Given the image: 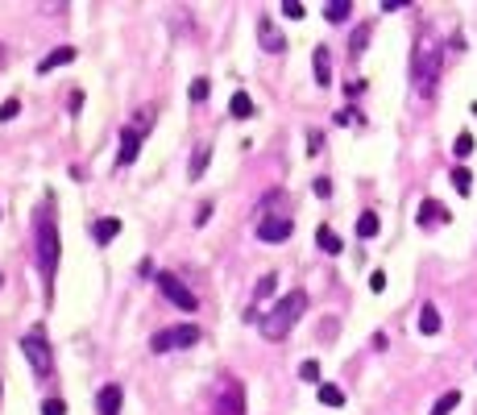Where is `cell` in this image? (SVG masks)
<instances>
[{
  "instance_id": "6da1fadb",
  "label": "cell",
  "mask_w": 477,
  "mask_h": 415,
  "mask_svg": "<svg viewBox=\"0 0 477 415\" xmlns=\"http://www.w3.org/2000/svg\"><path fill=\"white\" fill-rule=\"evenodd\" d=\"M307 312V291H291V295H282L262 320H258V328H262V337L266 341H282L295 324H299V316Z\"/></svg>"
},
{
  "instance_id": "7a4b0ae2",
  "label": "cell",
  "mask_w": 477,
  "mask_h": 415,
  "mask_svg": "<svg viewBox=\"0 0 477 415\" xmlns=\"http://www.w3.org/2000/svg\"><path fill=\"white\" fill-rule=\"evenodd\" d=\"M440 58H444L440 42H436L432 33H424V37L415 42V58H411V75H415V91H420V96H432V91H436Z\"/></svg>"
},
{
  "instance_id": "3957f363",
  "label": "cell",
  "mask_w": 477,
  "mask_h": 415,
  "mask_svg": "<svg viewBox=\"0 0 477 415\" xmlns=\"http://www.w3.org/2000/svg\"><path fill=\"white\" fill-rule=\"evenodd\" d=\"M37 266H42V279L50 283L54 270H58V229H54V216L42 212L37 216Z\"/></svg>"
},
{
  "instance_id": "277c9868",
  "label": "cell",
  "mask_w": 477,
  "mask_h": 415,
  "mask_svg": "<svg viewBox=\"0 0 477 415\" xmlns=\"http://www.w3.org/2000/svg\"><path fill=\"white\" fill-rule=\"evenodd\" d=\"M21 353H25V362L33 366V374H37V378H46V374L54 370V353H50V341H46V333H42V328H33V333H25V337H21Z\"/></svg>"
},
{
  "instance_id": "5b68a950",
  "label": "cell",
  "mask_w": 477,
  "mask_h": 415,
  "mask_svg": "<svg viewBox=\"0 0 477 415\" xmlns=\"http://www.w3.org/2000/svg\"><path fill=\"white\" fill-rule=\"evenodd\" d=\"M195 341H199V328H195V324H179V328L154 333L150 349H154V353H170V349H191Z\"/></svg>"
},
{
  "instance_id": "8992f818",
  "label": "cell",
  "mask_w": 477,
  "mask_h": 415,
  "mask_svg": "<svg viewBox=\"0 0 477 415\" xmlns=\"http://www.w3.org/2000/svg\"><path fill=\"white\" fill-rule=\"evenodd\" d=\"M154 283H158V291H162V295H166V299H170L174 308H183V312H195V308H199L195 291H191V287H183V283H179L174 274H166V270H162V274H158Z\"/></svg>"
},
{
  "instance_id": "52a82bcc",
  "label": "cell",
  "mask_w": 477,
  "mask_h": 415,
  "mask_svg": "<svg viewBox=\"0 0 477 415\" xmlns=\"http://www.w3.org/2000/svg\"><path fill=\"white\" fill-rule=\"evenodd\" d=\"M291 233H295L291 216H266V220H258V237L262 241H287Z\"/></svg>"
},
{
  "instance_id": "ba28073f",
  "label": "cell",
  "mask_w": 477,
  "mask_h": 415,
  "mask_svg": "<svg viewBox=\"0 0 477 415\" xmlns=\"http://www.w3.org/2000/svg\"><path fill=\"white\" fill-rule=\"evenodd\" d=\"M258 42H262V50H270V54H282V50H287V37L278 33V25H274L270 17H258Z\"/></svg>"
},
{
  "instance_id": "9c48e42d",
  "label": "cell",
  "mask_w": 477,
  "mask_h": 415,
  "mask_svg": "<svg viewBox=\"0 0 477 415\" xmlns=\"http://www.w3.org/2000/svg\"><path fill=\"white\" fill-rule=\"evenodd\" d=\"M220 415H245V395H241V382H224Z\"/></svg>"
},
{
  "instance_id": "30bf717a",
  "label": "cell",
  "mask_w": 477,
  "mask_h": 415,
  "mask_svg": "<svg viewBox=\"0 0 477 415\" xmlns=\"http://www.w3.org/2000/svg\"><path fill=\"white\" fill-rule=\"evenodd\" d=\"M96 407H100V415H120V387H116V382L100 387V395H96Z\"/></svg>"
},
{
  "instance_id": "8fae6325",
  "label": "cell",
  "mask_w": 477,
  "mask_h": 415,
  "mask_svg": "<svg viewBox=\"0 0 477 415\" xmlns=\"http://www.w3.org/2000/svg\"><path fill=\"white\" fill-rule=\"evenodd\" d=\"M137 145H141V133H137V129H125V133H120V154H116V162H120V166H133V162H137Z\"/></svg>"
},
{
  "instance_id": "7c38bea8",
  "label": "cell",
  "mask_w": 477,
  "mask_h": 415,
  "mask_svg": "<svg viewBox=\"0 0 477 415\" xmlns=\"http://www.w3.org/2000/svg\"><path fill=\"white\" fill-rule=\"evenodd\" d=\"M312 71H316V83H320V87L332 83V58H328L324 46H316V54H312Z\"/></svg>"
},
{
  "instance_id": "4fadbf2b",
  "label": "cell",
  "mask_w": 477,
  "mask_h": 415,
  "mask_svg": "<svg viewBox=\"0 0 477 415\" xmlns=\"http://www.w3.org/2000/svg\"><path fill=\"white\" fill-rule=\"evenodd\" d=\"M420 224H424V229H432V224H449V212H444V204H436V200H424V204H420Z\"/></svg>"
},
{
  "instance_id": "5bb4252c",
  "label": "cell",
  "mask_w": 477,
  "mask_h": 415,
  "mask_svg": "<svg viewBox=\"0 0 477 415\" xmlns=\"http://www.w3.org/2000/svg\"><path fill=\"white\" fill-rule=\"evenodd\" d=\"M116 233H120V220H116V216H104V220H96V224H91V237H96L100 245H108Z\"/></svg>"
},
{
  "instance_id": "9a60e30c",
  "label": "cell",
  "mask_w": 477,
  "mask_h": 415,
  "mask_svg": "<svg viewBox=\"0 0 477 415\" xmlns=\"http://www.w3.org/2000/svg\"><path fill=\"white\" fill-rule=\"evenodd\" d=\"M316 245H320L328 258H336V254H341V237H336L328 224H320V229H316Z\"/></svg>"
},
{
  "instance_id": "2e32d148",
  "label": "cell",
  "mask_w": 477,
  "mask_h": 415,
  "mask_svg": "<svg viewBox=\"0 0 477 415\" xmlns=\"http://www.w3.org/2000/svg\"><path fill=\"white\" fill-rule=\"evenodd\" d=\"M420 333H424V337H436V333H440V312H436L432 303L420 308Z\"/></svg>"
},
{
  "instance_id": "e0dca14e",
  "label": "cell",
  "mask_w": 477,
  "mask_h": 415,
  "mask_svg": "<svg viewBox=\"0 0 477 415\" xmlns=\"http://www.w3.org/2000/svg\"><path fill=\"white\" fill-rule=\"evenodd\" d=\"M71 58H75V50H71V46H58L54 54H46V58L37 62V71L46 75V71H54V67H62V62H71Z\"/></svg>"
},
{
  "instance_id": "ac0fdd59",
  "label": "cell",
  "mask_w": 477,
  "mask_h": 415,
  "mask_svg": "<svg viewBox=\"0 0 477 415\" xmlns=\"http://www.w3.org/2000/svg\"><path fill=\"white\" fill-rule=\"evenodd\" d=\"M228 112H233L237 121H249V116H253V100H249V91H237V96L228 100Z\"/></svg>"
},
{
  "instance_id": "d6986e66",
  "label": "cell",
  "mask_w": 477,
  "mask_h": 415,
  "mask_svg": "<svg viewBox=\"0 0 477 415\" xmlns=\"http://www.w3.org/2000/svg\"><path fill=\"white\" fill-rule=\"evenodd\" d=\"M349 12H353V4H349V0H332V4H324V17H328L332 25L349 21Z\"/></svg>"
},
{
  "instance_id": "ffe728a7",
  "label": "cell",
  "mask_w": 477,
  "mask_h": 415,
  "mask_svg": "<svg viewBox=\"0 0 477 415\" xmlns=\"http://www.w3.org/2000/svg\"><path fill=\"white\" fill-rule=\"evenodd\" d=\"M461 403V391H444L436 403H432V415H453V407Z\"/></svg>"
},
{
  "instance_id": "44dd1931",
  "label": "cell",
  "mask_w": 477,
  "mask_h": 415,
  "mask_svg": "<svg viewBox=\"0 0 477 415\" xmlns=\"http://www.w3.org/2000/svg\"><path fill=\"white\" fill-rule=\"evenodd\" d=\"M378 229H382V220H378L374 212H366V216L357 220V237H361V241H370V237H378Z\"/></svg>"
},
{
  "instance_id": "7402d4cb",
  "label": "cell",
  "mask_w": 477,
  "mask_h": 415,
  "mask_svg": "<svg viewBox=\"0 0 477 415\" xmlns=\"http://www.w3.org/2000/svg\"><path fill=\"white\" fill-rule=\"evenodd\" d=\"M320 403H324V407H341V403H345V391L324 382V387H320Z\"/></svg>"
},
{
  "instance_id": "603a6c76",
  "label": "cell",
  "mask_w": 477,
  "mask_h": 415,
  "mask_svg": "<svg viewBox=\"0 0 477 415\" xmlns=\"http://www.w3.org/2000/svg\"><path fill=\"white\" fill-rule=\"evenodd\" d=\"M208 158H212V145H199V150H195V158H191V179H199V175H204Z\"/></svg>"
},
{
  "instance_id": "cb8c5ba5",
  "label": "cell",
  "mask_w": 477,
  "mask_h": 415,
  "mask_svg": "<svg viewBox=\"0 0 477 415\" xmlns=\"http://www.w3.org/2000/svg\"><path fill=\"white\" fill-rule=\"evenodd\" d=\"M453 187H457L461 195H469V191H474V175H469L465 166H457V170H453Z\"/></svg>"
},
{
  "instance_id": "d4e9b609",
  "label": "cell",
  "mask_w": 477,
  "mask_h": 415,
  "mask_svg": "<svg viewBox=\"0 0 477 415\" xmlns=\"http://www.w3.org/2000/svg\"><path fill=\"white\" fill-rule=\"evenodd\" d=\"M453 154H457V158H469V154H474V133H457Z\"/></svg>"
},
{
  "instance_id": "484cf974",
  "label": "cell",
  "mask_w": 477,
  "mask_h": 415,
  "mask_svg": "<svg viewBox=\"0 0 477 415\" xmlns=\"http://www.w3.org/2000/svg\"><path fill=\"white\" fill-rule=\"evenodd\" d=\"M208 91H212V83H208V79H195V83H191V100H195V104H199V100H208Z\"/></svg>"
},
{
  "instance_id": "4316f807",
  "label": "cell",
  "mask_w": 477,
  "mask_h": 415,
  "mask_svg": "<svg viewBox=\"0 0 477 415\" xmlns=\"http://www.w3.org/2000/svg\"><path fill=\"white\" fill-rule=\"evenodd\" d=\"M274 287H278V279H274V274H266V279L258 283V291H253V295H258V299H266V295H274Z\"/></svg>"
},
{
  "instance_id": "83f0119b",
  "label": "cell",
  "mask_w": 477,
  "mask_h": 415,
  "mask_svg": "<svg viewBox=\"0 0 477 415\" xmlns=\"http://www.w3.org/2000/svg\"><path fill=\"white\" fill-rule=\"evenodd\" d=\"M299 378H303V382H320V366H316V362H303V366H299Z\"/></svg>"
},
{
  "instance_id": "f1b7e54d",
  "label": "cell",
  "mask_w": 477,
  "mask_h": 415,
  "mask_svg": "<svg viewBox=\"0 0 477 415\" xmlns=\"http://www.w3.org/2000/svg\"><path fill=\"white\" fill-rule=\"evenodd\" d=\"M17 112H21V104H17V100H4V104H0V125H4V121H12Z\"/></svg>"
},
{
  "instance_id": "f546056e",
  "label": "cell",
  "mask_w": 477,
  "mask_h": 415,
  "mask_svg": "<svg viewBox=\"0 0 477 415\" xmlns=\"http://www.w3.org/2000/svg\"><path fill=\"white\" fill-rule=\"evenodd\" d=\"M42 415H66V403H62V399H46V403H42Z\"/></svg>"
},
{
  "instance_id": "4dcf8cb0",
  "label": "cell",
  "mask_w": 477,
  "mask_h": 415,
  "mask_svg": "<svg viewBox=\"0 0 477 415\" xmlns=\"http://www.w3.org/2000/svg\"><path fill=\"white\" fill-rule=\"evenodd\" d=\"M366 37H370V29H357V33H353V42H349V50H353V58L361 54V46H366Z\"/></svg>"
},
{
  "instance_id": "1f68e13d",
  "label": "cell",
  "mask_w": 477,
  "mask_h": 415,
  "mask_svg": "<svg viewBox=\"0 0 477 415\" xmlns=\"http://www.w3.org/2000/svg\"><path fill=\"white\" fill-rule=\"evenodd\" d=\"M282 12H287L291 21H299V17H303V4H299V0H287V4H282Z\"/></svg>"
},
{
  "instance_id": "d6a6232c",
  "label": "cell",
  "mask_w": 477,
  "mask_h": 415,
  "mask_svg": "<svg viewBox=\"0 0 477 415\" xmlns=\"http://www.w3.org/2000/svg\"><path fill=\"white\" fill-rule=\"evenodd\" d=\"M370 291H386V274H382V270L370 274Z\"/></svg>"
},
{
  "instance_id": "836d02e7",
  "label": "cell",
  "mask_w": 477,
  "mask_h": 415,
  "mask_svg": "<svg viewBox=\"0 0 477 415\" xmlns=\"http://www.w3.org/2000/svg\"><path fill=\"white\" fill-rule=\"evenodd\" d=\"M316 195L328 200V195H332V183H328V179H316Z\"/></svg>"
},
{
  "instance_id": "e575fe53",
  "label": "cell",
  "mask_w": 477,
  "mask_h": 415,
  "mask_svg": "<svg viewBox=\"0 0 477 415\" xmlns=\"http://www.w3.org/2000/svg\"><path fill=\"white\" fill-rule=\"evenodd\" d=\"M361 87H366V83H361V79H353V83H345V96H361Z\"/></svg>"
},
{
  "instance_id": "d590c367",
  "label": "cell",
  "mask_w": 477,
  "mask_h": 415,
  "mask_svg": "<svg viewBox=\"0 0 477 415\" xmlns=\"http://www.w3.org/2000/svg\"><path fill=\"white\" fill-rule=\"evenodd\" d=\"M336 121H341V125H353V121H357V112H353V108H345V112H336Z\"/></svg>"
}]
</instances>
